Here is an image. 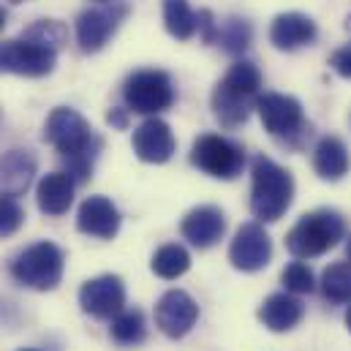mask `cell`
<instances>
[{
	"label": "cell",
	"mask_w": 351,
	"mask_h": 351,
	"mask_svg": "<svg viewBox=\"0 0 351 351\" xmlns=\"http://www.w3.org/2000/svg\"><path fill=\"white\" fill-rule=\"evenodd\" d=\"M262 90V74L251 60H237L226 71V77L213 90V114L215 120L234 131L248 123L251 112L256 109Z\"/></svg>",
	"instance_id": "1"
},
{
	"label": "cell",
	"mask_w": 351,
	"mask_h": 351,
	"mask_svg": "<svg viewBox=\"0 0 351 351\" xmlns=\"http://www.w3.org/2000/svg\"><path fill=\"white\" fill-rule=\"evenodd\" d=\"M294 199V177L272 158L256 156L251 167V213L259 223H275Z\"/></svg>",
	"instance_id": "2"
},
{
	"label": "cell",
	"mask_w": 351,
	"mask_h": 351,
	"mask_svg": "<svg viewBox=\"0 0 351 351\" xmlns=\"http://www.w3.org/2000/svg\"><path fill=\"white\" fill-rule=\"evenodd\" d=\"M346 234V221L335 210L305 213L286 234V251L294 259H313L335 248Z\"/></svg>",
	"instance_id": "3"
},
{
	"label": "cell",
	"mask_w": 351,
	"mask_h": 351,
	"mask_svg": "<svg viewBox=\"0 0 351 351\" xmlns=\"http://www.w3.org/2000/svg\"><path fill=\"white\" fill-rule=\"evenodd\" d=\"M8 269H11V278L16 283L36 289V291H52L63 280L66 256L55 243L41 240V243H33L25 251H19L11 259Z\"/></svg>",
	"instance_id": "4"
},
{
	"label": "cell",
	"mask_w": 351,
	"mask_h": 351,
	"mask_svg": "<svg viewBox=\"0 0 351 351\" xmlns=\"http://www.w3.org/2000/svg\"><path fill=\"white\" fill-rule=\"evenodd\" d=\"M44 139L63 156V158H77V156H98L101 139L93 134L90 123L69 106L52 109L44 125Z\"/></svg>",
	"instance_id": "5"
},
{
	"label": "cell",
	"mask_w": 351,
	"mask_h": 351,
	"mask_svg": "<svg viewBox=\"0 0 351 351\" xmlns=\"http://www.w3.org/2000/svg\"><path fill=\"white\" fill-rule=\"evenodd\" d=\"M256 112L269 136L283 139L291 147H300L305 136H311V125L305 123L302 104L294 95L283 93H262L256 101Z\"/></svg>",
	"instance_id": "6"
},
{
	"label": "cell",
	"mask_w": 351,
	"mask_h": 351,
	"mask_svg": "<svg viewBox=\"0 0 351 351\" xmlns=\"http://www.w3.org/2000/svg\"><path fill=\"white\" fill-rule=\"evenodd\" d=\"M123 101L128 112L136 114H161L175 104V85L167 71L145 69L134 71L123 85Z\"/></svg>",
	"instance_id": "7"
},
{
	"label": "cell",
	"mask_w": 351,
	"mask_h": 351,
	"mask_svg": "<svg viewBox=\"0 0 351 351\" xmlns=\"http://www.w3.org/2000/svg\"><path fill=\"white\" fill-rule=\"evenodd\" d=\"M191 164L210 177L234 180L245 169V150L221 134H204L191 147Z\"/></svg>",
	"instance_id": "8"
},
{
	"label": "cell",
	"mask_w": 351,
	"mask_h": 351,
	"mask_svg": "<svg viewBox=\"0 0 351 351\" xmlns=\"http://www.w3.org/2000/svg\"><path fill=\"white\" fill-rule=\"evenodd\" d=\"M58 63V49L44 47L30 38H11L0 41V74H14V77H47L55 71Z\"/></svg>",
	"instance_id": "9"
},
{
	"label": "cell",
	"mask_w": 351,
	"mask_h": 351,
	"mask_svg": "<svg viewBox=\"0 0 351 351\" xmlns=\"http://www.w3.org/2000/svg\"><path fill=\"white\" fill-rule=\"evenodd\" d=\"M125 16H128V5L117 3V0L101 3L95 8H85L77 16V44H80V49L85 55L101 52Z\"/></svg>",
	"instance_id": "10"
},
{
	"label": "cell",
	"mask_w": 351,
	"mask_h": 351,
	"mask_svg": "<svg viewBox=\"0 0 351 351\" xmlns=\"http://www.w3.org/2000/svg\"><path fill=\"white\" fill-rule=\"evenodd\" d=\"M269 259H272V240L264 232V226L256 221L243 223L229 245L232 267L243 269V272H259L269 264Z\"/></svg>",
	"instance_id": "11"
},
{
	"label": "cell",
	"mask_w": 351,
	"mask_h": 351,
	"mask_svg": "<svg viewBox=\"0 0 351 351\" xmlns=\"http://www.w3.org/2000/svg\"><path fill=\"white\" fill-rule=\"evenodd\" d=\"M80 305L93 319H112L125 308V283L120 275H98L82 283Z\"/></svg>",
	"instance_id": "12"
},
{
	"label": "cell",
	"mask_w": 351,
	"mask_h": 351,
	"mask_svg": "<svg viewBox=\"0 0 351 351\" xmlns=\"http://www.w3.org/2000/svg\"><path fill=\"white\" fill-rule=\"evenodd\" d=\"M196 319H199V305H196V300L188 294V291H182V289H172V291H167L161 300H158V305H156V324H158V330L167 335V338H185L188 332H191V327L196 324Z\"/></svg>",
	"instance_id": "13"
},
{
	"label": "cell",
	"mask_w": 351,
	"mask_h": 351,
	"mask_svg": "<svg viewBox=\"0 0 351 351\" xmlns=\"http://www.w3.org/2000/svg\"><path fill=\"white\" fill-rule=\"evenodd\" d=\"M180 234L199 251L213 248L215 243H221V237L226 234V215L221 207L215 204H202L193 207L182 223H180Z\"/></svg>",
	"instance_id": "14"
},
{
	"label": "cell",
	"mask_w": 351,
	"mask_h": 351,
	"mask_svg": "<svg viewBox=\"0 0 351 351\" xmlns=\"http://www.w3.org/2000/svg\"><path fill=\"white\" fill-rule=\"evenodd\" d=\"M131 145H134L136 158L145 161V164H167V161H172L177 147L172 128L158 117L145 120L134 131V142Z\"/></svg>",
	"instance_id": "15"
},
{
	"label": "cell",
	"mask_w": 351,
	"mask_h": 351,
	"mask_svg": "<svg viewBox=\"0 0 351 351\" xmlns=\"http://www.w3.org/2000/svg\"><path fill=\"white\" fill-rule=\"evenodd\" d=\"M316 36H319L316 22L300 11L278 14L269 25V44L280 52H294L300 47H311L316 41Z\"/></svg>",
	"instance_id": "16"
},
{
	"label": "cell",
	"mask_w": 351,
	"mask_h": 351,
	"mask_svg": "<svg viewBox=\"0 0 351 351\" xmlns=\"http://www.w3.org/2000/svg\"><path fill=\"white\" fill-rule=\"evenodd\" d=\"M77 229L88 237L112 240L120 232V210L106 196H88L77 213Z\"/></svg>",
	"instance_id": "17"
},
{
	"label": "cell",
	"mask_w": 351,
	"mask_h": 351,
	"mask_svg": "<svg viewBox=\"0 0 351 351\" xmlns=\"http://www.w3.org/2000/svg\"><path fill=\"white\" fill-rule=\"evenodd\" d=\"M38 172V161L30 150L14 147L0 156V196H22Z\"/></svg>",
	"instance_id": "18"
},
{
	"label": "cell",
	"mask_w": 351,
	"mask_h": 351,
	"mask_svg": "<svg viewBox=\"0 0 351 351\" xmlns=\"http://www.w3.org/2000/svg\"><path fill=\"white\" fill-rule=\"evenodd\" d=\"M302 313H305V305L291 291H278L262 302L259 322L269 332H289L302 322Z\"/></svg>",
	"instance_id": "19"
},
{
	"label": "cell",
	"mask_w": 351,
	"mask_h": 351,
	"mask_svg": "<svg viewBox=\"0 0 351 351\" xmlns=\"http://www.w3.org/2000/svg\"><path fill=\"white\" fill-rule=\"evenodd\" d=\"M74 180L69 172H49L38 180L36 185V202H38V210L44 215H66L71 202H74Z\"/></svg>",
	"instance_id": "20"
},
{
	"label": "cell",
	"mask_w": 351,
	"mask_h": 351,
	"mask_svg": "<svg viewBox=\"0 0 351 351\" xmlns=\"http://www.w3.org/2000/svg\"><path fill=\"white\" fill-rule=\"evenodd\" d=\"M349 167L351 161L346 145L338 136H322L313 150V172L327 182H335L349 172Z\"/></svg>",
	"instance_id": "21"
},
{
	"label": "cell",
	"mask_w": 351,
	"mask_h": 351,
	"mask_svg": "<svg viewBox=\"0 0 351 351\" xmlns=\"http://www.w3.org/2000/svg\"><path fill=\"white\" fill-rule=\"evenodd\" d=\"M109 335L117 346H139L147 338V324H145V313L139 308H123L117 316H112L109 324Z\"/></svg>",
	"instance_id": "22"
},
{
	"label": "cell",
	"mask_w": 351,
	"mask_h": 351,
	"mask_svg": "<svg viewBox=\"0 0 351 351\" xmlns=\"http://www.w3.org/2000/svg\"><path fill=\"white\" fill-rule=\"evenodd\" d=\"M254 41V27L248 19L243 16H229L218 25L215 33V44L226 52V55H243Z\"/></svg>",
	"instance_id": "23"
},
{
	"label": "cell",
	"mask_w": 351,
	"mask_h": 351,
	"mask_svg": "<svg viewBox=\"0 0 351 351\" xmlns=\"http://www.w3.org/2000/svg\"><path fill=\"white\" fill-rule=\"evenodd\" d=\"M322 294L332 305H349L351 302V264L335 262L322 272Z\"/></svg>",
	"instance_id": "24"
},
{
	"label": "cell",
	"mask_w": 351,
	"mask_h": 351,
	"mask_svg": "<svg viewBox=\"0 0 351 351\" xmlns=\"http://www.w3.org/2000/svg\"><path fill=\"white\" fill-rule=\"evenodd\" d=\"M188 267H191V254L182 245H177V243H169V245L158 248L153 254V262H150V269L158 278H164V280H175L180 275H185Z\"/></svg>",
	"instance_id": "25"
},
{
	"label": "cell",
	"mask_w": 351,
	"mask_h": 351,
	"mask_svg": "<svg viewBox=\"0 0 351 351\" xmlns=\"http://www.w3.org/2000/svg\"><path fill=\"white\" fill-rule=\"evenodd\" d=\"M164 25L169 36L180 41H188L196 33V14L188 5V0H164Z\"/></svg>",
	"instance_id": "26"
},
{
	"label": "cell",
	"mask_w": 351,
	"mask_h": 351,
	"mask_svg": "<svg viewBox=\"0 0 351 351\" xmlns=\"http://www.w3.org/2000/svg\"><path fill=\"white\" fill-rule=\"evenodd\" d=\"M22 38H30V41H38V44H44V47L60 49V47L69 41V30H66V25L58 22V19H38V22H33V25L22 33Z\"/></svg>",
	"instance_id": "27"
},
{
	"label": "cell",
	"mask_w": 351,
	"mask_h": 351,
	"mask_svg": "<svg viewBox=\"0 0 351 351\" xmlns=\"http://www.w3.org/2000/svg\"><path fill=\"white\" fill-rule=\"evenodd\" d=\"M280 280H283L286 291H291V294H311V291L316 289V278H313L311 267H308V264H302V262L289 264V267L283 269Z\"/></svg>",
	"instance_id": "28"
},
{
	"label": "cell",
	"mask_w": 351,
	"mask_h": 351,
	"mask_svg": "<svg viewBox=\"0 0 351 351\" xmlns=\"http://www.w3.org/2000/svg\"><path fill=\"white\" fill-rule=\"evenodd\" d=\"M25 223V210L14 196H0V237H11Z\"/></svg>",
	"instance_id": "29"
},
{
	"label": "cell",
	"mask_w": 351,
	"mask_h": 351,
	"mask_svg": "<svg viewBox=\"0 0 351 351\" xmlns=\"http://www.w3.org/2000/svg\"><path fill=\"white\" fill-rule=\"evenodd\" d=\"M196 30H199V38H202L204 44H215L218 22H215V16H213L210 8H202V11L196 14Z\"/></svg>",
	"instance_id": "30"
},
{
	"label": "cell",
	"mask_w": 351,
	"mask_h": 351,
	"mask_svg": "<svg viewBox=\"0 0 351 351\" xmlns=\"http://www.w3.org/2000/svg\"><path fill=\"white\" fill-rule=\"evenodd\" d=\"M330 66H332V71H335L338 77L351 80V44H349V47H341V49H335V52H332Z\"/></svg>",
	"instance_id": "31"
},
{
	"label": "cell",
	"mask_w": 351,
	"mask_h": 351,
	"mask_svg": "<svg viewBox=\"0 0 351 351\" xmlns=\"http://www.w3.org/2000/svg\"><path fill=\"white\" fill-rule=\"evenodd\" d=\"M106 123H109L112 128H120V131H125V128H128V109H120V106L109 109V114H106Z\"/></svg>",
	"instance_id": "32"
},
{
	"label": "cell",
	"mask_w": 351,
	"mask_h": 351,
	"mask_svg": "<svg viewBox=\"0 0 351 351\" xmlns=\"http://www.w3.org/2000/svg\"><path fill=\"white\" fill-rule=\"evenodd\" d=\"M5 19H8V14H5V8L0 5V33H3V27H5Z\"/></svg>",
	"instance_id": "33"
},
{
	"label": "cell",
	"mask_w": 351,
	"mask_h": 351,
	"mask_svg": "<svg viewBox=\"0 0 351 351\" xmlns=\"http://www.w3.org/2000/svg\"><path fill=\"white\" fill-rule=\"evenodd\" d=\"M346 327H349V332H351V305H349V311H346Z\"/></svg>",
	"instance_id": "34"
},
{
	"label": "cell",
	"mask_w": 351,
	"mask_h": 351,
	"mask_svg": "<svg viewBox=\"0 0 351 351\" xmlns=\"http://www.w3.org/2000/svg\"><path fill=\"white\" fill-rule=\"evenodd\" d=\"M346 256H349V264H351V237H349V243H346Z\"/></svg>",
	"instance_id": "35"
},
{
	"label": "cell",
	"mask_w": 351,
	"mask_h": 351,
	"mask_svg": "<svg viewBox=\"0 0 351 351\" xmlns=\"http://www.w3.org/2000/svg\"><path fill=\"white\" fill-rule=\"evenodd\" d=\"M346 27H349V33H351V14H349V19H346Z\"/></svg>",
	"instance_id": "36"
},
{
	"label": "cell",
	"mask_w": 351,
	"mask_h": 351,
	"mask_svg": "<svg viewBox=\"0 0 351 351\" xmlns=\"http://www.w3.org/2000/svg\"><path fill=\"white\" fill-rule=\"evenodd\" d=\"M95 3H112V0H95Z\"/></svg>",
	"instance_id": "37"
},
{
	"label": "cell",
	"mask_w": 351,
	"mask_h": 351,
	"mask_svg": "<svg viewBox=\"0 0 351 351\" xmlns=\"http://www.w3.org/2000/svg\"><path fill=\"white\" fill-rule=\"evenodd\" d=\"M19 351H36V349H19Z\"/></svg>",
	"instance_id": "38"
},
{
	"label": "cell",
	"mask_w": 351,
	"mask_h": 351,
	"mask_svg": "<svg viewBox=\"0 0 351 351\" xmlns=\"http://www.w3.org/2000/svg\"><path fill=\"white\" fill-rule=\"evenodd\" d=\"M11 3H22V0H11Z\"/></svg>",
	"instance_id": "39"
}]
</instances>
